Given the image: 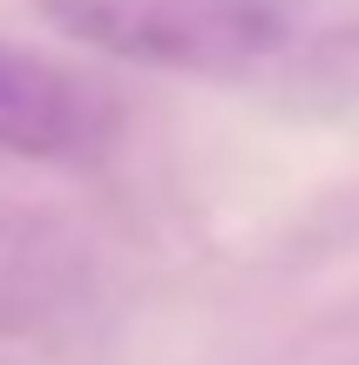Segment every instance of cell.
Returning <instances> with one entry per match:
<instances>
[{
  "label": "cell",
  "mask_w": 359,
  "mask_h": 365,
  "mask_svg": "<svg viewBox=\"0 0 359 365\" xmlns=\"http://www.w3.org/2000/svg\"><path fill=\"white\" fill-rule=\"evenodd\" d=\"M68 41L170 75H251L292 54L285 0H34Z\"/></svg>",
  "instance_id": "6da1fadb"
},
{
  "label": "cell",
  "mask_w": 359,
  "mask_h": 365,
  "mask_svg": "<svg viewBox=\"0 0 359 365\" xmlns=\"http://www.w3.org/2000/svg\"><path fill=\"white\" fill-rule=\"evenodd\" d=\"M122 143V102L95 75L0 34V156L89 170Z\"/></svg>",
  "instance_id": "7a4b0ae2"
},
{
  "label": "cell",
  "mask_w": 359,
  "mask_h": 365,
  "mask_svg": "<svg viewBox=\"0 0 359 365\" xmlns=\"http://www.w3.org/2000/svg\"><path fill=\"white\" fill-rule=\"evenodd\" d=\"M95 271L89 250L48 217L0 210V331H41L61 325L89 298Z\"/></svg>",
  "instance_id": "3957f363"
},
{
  "label": "cell",
  "mask_w": 359,
  "mask_h": 365,
  "mask_svg": "<svg viewBox=\"0 0 359 365\" xmlns=\"http://www.w3.org/2000/svg\"><path fill=\"white\" fill-rule=\"evenodd\" d=\"M292 61V108H319V115H339V108H359V27H339V34H319L312 48L285 54Z\"/></svg>",
  "instance_id": "277c9868"
}]
</instances>
